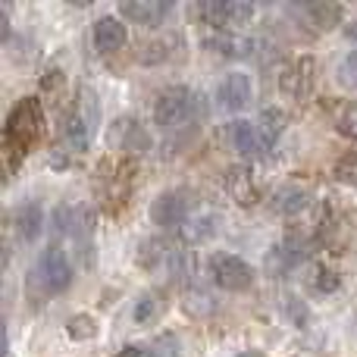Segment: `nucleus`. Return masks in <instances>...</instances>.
Wrapping results in <instances>:
<instances>
[{
    "label": "nucleus",
    "instance_id": "29",
    "mask_svg": "<svg viewBox=\"0 0 357 357\" xmlns=\"http://www.w3.org/2000/svg\"><path fill=\"white\" fill-rule=\"evenodd\" d=\"M138 60H142V63H160V60H167V50H163V41L142 44V50H138Z\"/></svg>",
    "mask_w": 357,
    "mask_h": 357
},
{
    "label": "nucleus",
    "instance_id": "20",
    "mask_svg": "<svg viewBox=\"0 0 357 357\" xmlns=\"http://www.w3.org/2000/svg\"><path fill=\"white\" fill-rule=\"evenodd\" d=\"M254 123H257L264 142L273 148V144L282 138V132H285V113L279 110V107H266V110H260V116L254 119Z\"/></svg>",
    "mask_w": 357,
    "mask_h": 357
},
{
    "label": "nucleus",
    "instance_id": "2",
    "mask_svg": "<svg viewBox=\"0 0 357 357\" xmlns=\"http://www.w3.org/2000/svg\"><path fill=\"white\" fill-rule=\"evenodd\" d=\"M98 123H100V100L91 88L82 85L73 110L63 113L60 138H56L54 154H66L69 160L85 154V151L91 148V138H94V132H98Z\"/></svg>",
    "mask_w": 357,
    "mask_h": 357
},
{
    "label": "nucleus",
    "instance_id": "14",
    "mask_svg": "<svg viewBox=\"0 0 357 357\" xmlns=\"http://www.w3.org/2000/svg\"><path fill=\"white\" fill-rule=\"evenodd\" d=\"M110 148L116 151H148L151 148V135L138 119L132 116H119L116 123L110 126V135H107Z\"/></svg>",
    "mask_w": 357,
    "mask_h": 357
},
{
    "label": "nucleus",
    "instance_id": "17",
    "mask_svg": "<svg viewBox=\"0 0 357 357\" xmlns=\"http://www.w3.org/2000/svg\"><path fill=\"white\" fill-rule=\"evenodd\" d=\"M44 222H47V216H44V207L38 201H25L16 207V216H13V229H16V238L22 241V245H35L38 238H41L44 232Z\"/></svg>",
    "mask_w": 357,
    "mask_h": 357
},
{
    "label": "nucleus",
    "instance_id": "27",
    "mask_svg": "<svg viewBox=\"0 0 357 357\" xmlns=\"http://www.w3.org/2000/svg\"><path fill=\"white\" fill-rule=\"evenodd\" d=\"M66 333L73 335V339H79V342L94 339V335H98V323H94L88 314H79V317H73V320H69Z\"/></svg>",
    "mask_w": 357,
    "mask_h": 357
},
{
    "label": "nucleus",
    "instance_id": "15",
    "mask_svg": "<svg viewBox=\"0 0 357 357\" xmlns=\"http://www.w3.org/2000/svg\"><path fill=\"white\" fill-rule=\"evenodd\" d=\"M289 13L295 16H304V22L317 31H333L335 25L342 22V3H333V0H320V3H291Z\"/></svg>",
    "mask_w": 357,
    "mask_h": 357
},
{
    "label": "nucleus",
    "instance_id": "30",
    "mask_svg": "<svg viewBox=\"0 0 357 357\" xmlns=\"http://www.w3.org/2000/svg\"><path fill=\"white\" fill-rule=\"evenodd\" d=\"M41 88L47 91V98L60 94V88H63V73H60V69H50V73L41 79Z\"/></svg>",
    "mask_w": 357,
    "mask_h": 357
},
{
    "label": "nucleus",
    "instance_id": "33",
    "mask_svg": "<svg viewBox=\"0 0 357 357\" xmlns=\"http://www.w3.org/2000/svg\"><path fill=\"white\" fill-rule=\"evenodd\" d=\"M354 335H357V310H354Z\"/></svg>",
    "mask_w": 357,
    "mask_h": 357
},
{
    "label": "nucleus",
    "instance_id": "10",
    "mask_svg": "<svg viewBox=\"0 0 357 357\" xmlns=\"http://www.w3.org/2000/svg\"><path fill=\"white\" fill-rule=\"evenodd\" d=\"M213 100L220 110L226 113H241L248 110V104L254 100V82L248 73H229L220 79V85H216L213 91Z\"/></svg>",
    "mask_w": 357,
    "mask_h": 357
},
{
    "label": "nucleus",
    "instance_id": "3",
    "mask_svg": "<svg viewBox=\"0 0 357 357\" xmlns=\"http://www.w3.org/2000/svg\"><path fill=\"white\" fill-rule=\"evenodd\" d=\"M204 116H207V100L191 85H169L154 100V123L160 129H178Z\"/></svg>",
    "mask_w": 357,
    "mask_h": 357
},
{
    "label": "nucleus",
    "instance_id": "8",
    "mask_svg": "<svg viewBox=\"0 0 357 357\" xmlns=\"http://www.w3.org/2000/svg\"><path fill=\"white\" fill-rule=\"evenodd\" d=\"M310 245H314V241H310L307 235H295V232L285 235V238L266 254V273H270V276H289L291 270H298V266L310 257V251H314Z\"/></svg>",
    "mask_w": 357,
    "mask_h": 357
},
{
    "label": "nucleus",
    "instance_id": "11",
    "mask_svg": "<svg viewBox=\"0 0 357 357\" xmlns=\"http://www.w3.org/2000/svg\"><path fill=\"white\" fill-rule=\"evenodd\" d=\"M173 13L176 3H169V0H126V3H119V19L144 25V29H160L163 22H169Z\"/></svg>",
    "mask_w": 357,
    "mask_h": 357
},
{
    "label": "nucleus",
    "instance_id": "18",
    "mask_svg": "<svg viewBox=\"0 0 357 357\" xmlns=\"http://www.w3.org/2000/svg\"><path fill=\"white\" fill-rule=\"evenodd\" d=\"M129 41V31H126V22L119 16H100L98 22L91 25V44L100 54H113L123 44Z\"/></svg>",
    "mask_w": 357,
    "mask_h": 357
},
{
    "label": "nucleus",
    "instance_id": "28",
    "mask_svg": "<svg viewBox=\"0 0 357 357\" xmlns=\"http://www.w3.org/2000/svg\"><path fill=\"white\" fill-rule=\"evenodd\" d=\"M339 132L345 138H351V142H357V100L354 104H348L345 110H342L339 116Z\"/></svg>",
    "mask_w": 357,
    "mask_h": 357
},
{
    "label": "nucleus",
    "instance_id": "4",
    "mask_svg": "<svg viewBox=\"0 0 357 357\" xmlns=\"http://www.w3.org/2000/svg\"><path fill=\"white\" fill-rule=\"evenodd\" d=\"M73 264H69L66 251L56 245L44 248L41 254L35 257V264H31V273H29V289L31 295L38 298H56L63 295V291L73 285Z\"/></svg>",
    "mask_w": 357,
    "mask_h": 357
},
{
    "label": "nucleus",
    "instance_id": "24",
    "mask_svg": "<svg viewBox=\"0 0 357 357\" xmlns=\"http://www.w3.org/2000/svg\"><path fill=\"white\" fill-rule=\"evenodd\" d=\"M335 82H339L345 91H357V47L348 50L345 60L339 63V69H335Z\"/></svg>",
    "mask_w": 357,
    "mask_h": 357
},
{
    "label": "nucleus",
    "instance_id": "26",
    "mask_svg": "<svg viewBox=\"0 0 357 357\" xmlns=\"http://www.w3.org/2000/svg\"><path fill=\"white\" fill-rule=\"evenodd\" d=\"M185 238L188 241H204V238H210V235L216 232V222H213V216H195V220H188L185 222Z\"/></svg>",
    "mask_w": 357,
    "mask_h": 357
},
{
    "label": "nucleus",
    "instance_id": "6",
    "mask_svg": "<svg viewBox=\"0 0 357 357\" xmlns=\"http://www.w3.org/2000/svg\"><path fill=\"white\" fill-rule=\"evenodd\" d=\"M207 273H210V282L222 291H248L257 279L254 266L248 264L245 257L232 251H213L207 257Z\"/></svg>",
    "mask_w": 357,
    "mask_h": 357
},
{
    "label": "nucleus",
    "instance_id": "7",
    "mask_svg": "<svg viewBox=\"0 0 357 357\" xmlns=\"http://www.w3.org/2000/svg\"><path fill=\"white\" fill-rule=\"evenodd\" d=\"M191 10H195L207 25H213L216 31H229V29H235V25L251 22L257 6L238 3V0H210V3H197V6H191Z\"/></svg>",
    "mask_w": 357,
    "mask_h": 357
},
{
    "label": "nucleus",
    "instance_id": "12",
    "mask_svg": "<svg viewBox=\"0 0 357 357\" xmlns=\"http://www.w3.org/2000/svg\"><path fill=\"white\" fill-rule=\"evenodd\" d=\"M314 69H317V63L310 60V56H298V60L289 63V66L282 69V75H279V91L291 100H307L310 91H314V82H317Z\"/></svg>",
    "mask_w": 357,
    "mask_h": 357
},
{
    "label": "nucleus",
    "instance_id": "9",
    "mask_svg": "<svg viewBox=\"0 0 357 357\" xmlns=\"http://www.w3.org/2000/svg\"><path fill=\"white\" fill-rule=\"evenodd\" d=\"M188 220H191V201L182 188L163 191L151 204V222L160 229H185Z\"/></svg>",
    "mask_w": 357,
    "mask_h": 357
},
{
    "label": "nucleus",
    "instance_id": "16",
    "mask_svg": "<svg viewBox=\"0 0 357 357\" xmlns=\"http://www.w3.org/2000/svg\"><path fill=\"white\" fill-rule=\"evenodd\" d=\"M226 191L235 204H241V207H254V204L260 201V185H257L254 169L248 167V163H238V167H232L226 173Z\"/></svg>",
    "mask_w": 357,
    "mask_h": 357
},
{
    "label": "nucleus",
    "instance_id": "21",
    "mask_svg": "<svg viewBox=\"0 0 357 357\" xmlns=\"http://www.w3.org/2000/svg\"><path fill=\"white\" fill-rule=\"evenodd\" d=\"M160 310H163L160 298L157 295H142L135 301V307H132V320H135L138 326H148V323H154L157 317H160Z\"/></svg>",
    "mask_w": 357,
    "mask_h": 357
},
{
    "label": "nucleus",
    "instance_id": "5",
    "mask_svg": "<svg viewBox=\"0 0 357 357\" xmlns=\"http://www.w3.org/2000/svg\"><path fill=\"white\" fill-rule=\"evenodd\" d=\"M94 229H98V213L91 204H60L50 213V232L56 238H69L85 254V264H91L94 248Z\"/></svg>",
    "mask_w": 357,
    "mask_h": 357
},
{
    "label": "nucleus",
    "instance_id": "1",
    "mask_svg": "<svg viewBox=\"0 0 357 357\" xmlns=\"http://www.w3.org/2000/svg\"><path fill=\"white\" fill-rule=\"evenodd\" d=\"M44 107L41 98H22L16 107L10 110L3 126V163H6V176H13V169L41 144L44 138Z\"/></svg>",
    "mask_w": 357,
    "mask_h": 357
},
{
    "label": "nucleus",
    "instance_id": "23",
    "mask_svg": "<svg viewBox=\"0 0 357 357\" xmlns=\"http://www.w3.org/2000/svg\"><path fill=\"white\" fill-rule=\"evenodd\" d=\"M339 285H342V276L335 270H329V266H317L314 270L310 289H314L317 295H333V291H339Z\"/></svg>",
    "mask_w": 357,
    "mask_h": 357
},
{
    "label": "nucleus",
    "instance_id": "13",
    "mask_svg": "<svg viewBox=\"0 0 357 357\" xmlns=\"http://www.w3.org/2000/svg\"><path fill=\"white\" fill-rule=\"evenodd\" d=\"M222 135H226V142L232 144V148L238 151L245 160L260 157V154H266V151H270V144H266L264 135H260L257 123H251V119H232V123H226Z\"/></svg>",
    "mask_w": 357,
    "mask_h": 357
},
{
    "label": "nucleus",
    "instance_id": "32",
    "mask_svg": "<svg viewBox=\"0 0 357 357\" xmlns=\"http://www.w3.org/2000/svg\"><path fill=\"white\" fill-rule=\"evenodd\" d=\"M3 357H10V335H6V329H3Z\"/></svg>",
    "mask_w": 357,
    "mask_h": 357
},
{
    "label": "nucleus",
    "instance_id": "22",
    "mask_svg": "<svg viewBox=\"0 0 357 357\" xmlns=\"http://www.w3.org/2000/svg\"><path fill=\"white\" fill-rule=\"evenodd\" d=\"M333 178L339 185H357V151H345L339 160L333 163Z\"/></svg>",
    "mask_w": 357,
    "mask_h": 357
},
{
    "label": "nucleus",
    "instance_id": "31",
    "mask_svg": "<svg viewBox=\"0 0 357 357\" xmlns=\"http://www.w3.org/2000/svg\"><path fill=\"white\" fill-rule=\"evenodd\" d=\"M116 357H142V348H135V345H129L126 351H119Z\"/></svg>",
    "mask_w": 357,
    "mask_h": 357
},
{
    "label": "nucleus",
    "instance_id": "25",
    "mask_svg": "<svg viewBox=\"0 0 357 357\" xmlns=\"http://www.w3.org/2000/svg\"><path fill=\"white\" fill-rule=\"evenodd\" d=\"M148 357H182V345H178V335L163 333L151 342V348L144 351Z\"/></svg>",
    "mask_w": 357,
    "mask_h": 357
},
{
    "label": "nucleus",
    "instance_id": "19",
    "mask_svg": "<svg viewBox=\"0 0 357 357\" xmlns=\"http://www.w3.org/2000/svg\"><path fill=\"white\" fill-rule=\"evenodd\" d=\"M310 207V191L304 188V185H282V188H276V195H273V210H276L279 216H289V220H295V216H301L304 210Z\"/></svg>",
    "mask_w": 357,
    "mask_h": 357
}]
</instances>
